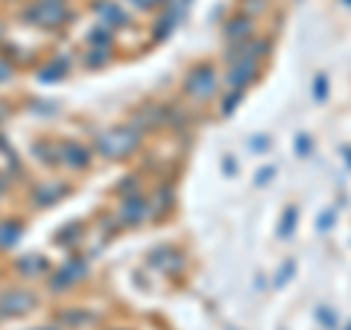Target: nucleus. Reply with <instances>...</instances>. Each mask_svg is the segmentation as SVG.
Segmentation results:
<instances>
[{"label":"nucleus","instance_id":"f257e3e1","mask_svg":"<svg viewBox=\"0 0 351 330\" xmlns=\"http://www.w3.org/2000/svg\"><path fill=\"white\" fill-rule=\"evenodd\" d=\"M135 147V131H129V129H112V131H106V135L100 138V149L106 152V155H126V152Z\"/></svg>","mask_w":351,"mask_h":330},{"label":"nucleus","instance_id":"f03ea898","mask_svg":"<svg viewBox=\"0 0 351 330\" xmlns=\"http://www.w3.org/2000/svg\"><path fill=\"white\" fill-rule=\"evenodd\" d=\"M29 18L38 21L41 27H56L64 18V9H62L59 0H41V3H36L29 9Z\"/></svg>","mask_w":351,"mask_h":330},{"label":"nucleus","instance_id":"7ed1b4c3","mask_svg":"<svg viewBox=\"0 0 351 330\" xmlns=\"http://www.w3.org/2000/svg\"><path fill=\"white\" fill-rule=\"evenodd\" d=\"M29 307H36V295L24 292V290H15V292L3 295V301H0V313H27Z\"/></svg>","mask_w":351,"mask_h":330},{"label":"nucleus","instance_id":"20e7f679","mask_svg":"<svg viewBox=\"0 0 351 330\" xmlns=\"http://www.w3.org/2000/svg\"><path fill=\"white\" fill-rule=\"evenodd\" d=\"M188 91L196 97V100H202V97H211V91H214V73L208 71V68L196 71L191 79H188Z\"/></svg>","mask_w":351,"mask_h":330},{"label":"nucleus","instance_id":"39448f33","mask_svg":"<svg viewBox=\"0 0 351 330\" xmlns=\"http://www.w3.org/2000/svg\"><path fill=\"white\" fill-rule=\"evenodd\" d=\"M85 272V266H82V263H68V266H64L62 269V275H56V283H53V287H68V283L73 281V278H80V275Z\"/></svg>","mask_w":351,"mask_h":330},{"label":"nucleus","instance_id":"423d86ee","mask_svg":"<svg viewBox=\"0 0 351 330\" xmlns=\"http://www.w3.org/2000/svg\"><path fill=\"white\" fill-rule=\"evenodd\" d=\"M18 234H21V225L18 223L15 225L12 223H3V225H0V246H3V249L12 246L15 240H18Z\"/></svg>","mask_w":351,"mask_h":330},{"label":"nucleus","instance_id":"0eeeda50","mask_svg":"<svg viewBox=\"0 0 351 330\" xmlns=\"http://www.w3.org/2000/svg\"><path fill=\"white\" fill-rule=\"evenodd\" d=\"M252 71H255V64H252V62H243L240 68H234V71H232V76H228V82L240 88V85H243V82L249 79V76H252Z\"/></svg>","mask_w":351,"mask_h":330},{"label":"nucleus","instance_id":"6e6552de","mask_svg":"<svg viewBox=\"0 0 351 330\" xmlns=\"http://www.w3.org/2000/svg\"><path fill=\"white\" fill-rule=\"evenodd\" d=\"M62 155H64V158H68V161L73 164V167H82V164L88 161V155H85V149H80V147H64V149H62Z\"/></svg>","mask_w":351,"mask_h":330},{"label":"nucleus","instance_id":"1a4fd4ad","mask_svg":"<svg viewBox=\"0 0 351 330\" xmlns=\"http://www.w3.org/2000/svg\"><path fill=\"white\" fill-rule=\"evenodd\" d=\"M240 36H249V21H243V18L228 24V38H240Z\"/></svg>","mask_w":351,"mask_h":330},{"label":"nucleus","instance_id":"9d476101","mask_svg":"<svg viewBox=\"0 0 351 330\" xmlns=\"http://www.w3.org/2000/svg\"><path fill=\"white\" fill-rule=\"evenodd\" d=\"M290 228H295V207H290V211L284 214V223H281V228H278V234H281V237H287V234H290Z\"/></svg>","mask_w":351,"mask_h":330},{"label":"nucleus","instance_id":"9b49d317","mask_svg":"<svg viewBox=\"0 0 351 330\" xmlns=\"http://www.w3.org/2000/svg\"><path fill=\"white\" fill-rule=\"evenodd\" d=\"M325 94H328V79L325 76H316L313 79V97L316 100H325Z\"/></svg>","mask_w":351,"mask_h":330}]
</instances>
